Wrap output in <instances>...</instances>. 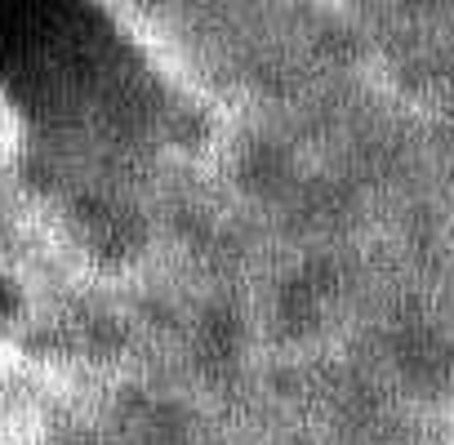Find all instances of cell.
Masks as SVG:
<instances>
[{"label":"cell","mask_w":454,"mask_h":445,"mask_svg":"<svg viewBox=\"0 0 454 445\" xmlns=\"http://www.w3.org/2000/svg\"><path fill=\"white\" fill-rule=\"evenodd\" d=\"M90 36L81 10L0 5V67L23 76L36 94L67 90V76L90 63Z\"/></svg>","instance_id":"1"}]
</instances>
